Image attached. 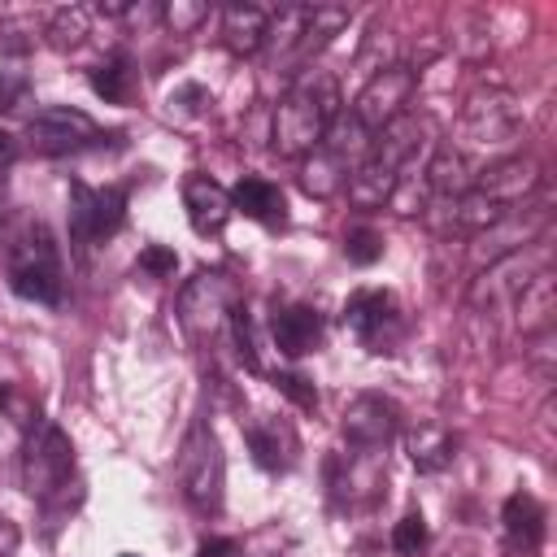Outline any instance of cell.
<instances>
[{"label":"cell","instance_id":"obj_1","mask_svg":"<svg viewBox=\"0 0 557 557\" xmlns=\"http://www.w3.org/2000/svg\"><path fill=\"white\" fill-rule=\"evenodd\" d=\"M339 83L326 70H300L292 78V87L283 91V100L274 104V122H270V148L278 157H309L326 131L339 117Z\"/></svg>","mask_w":557,"mask_h":557},{"label":"cell","instance_id":"obj_2","mask_svg":"<svg viewBox=\"0 0 557 557\" xmlns=\"http://www.w3.org/2000/svg\"><path fill=\"white\" fill-rule=\"evenodd\" d=\"M17 470H22V487L39 509H74L83 500V479H78V461H74V444L70 435L52 422V418H35L22 431V448H17Z\"/></svg>","mask_w":557,"mask_h":557},{"label":"cell","instance_id":"obj_3","mask_svg":"<svg viewBox=\"0 0 557 557\" xmlns=\"http://www.w3.org/2000/svg\"><path fill=\"white\" fill-rule=\"evenodd\" d=\"M422 144H431V139H426V122H422L413 109H409L405 117H396L392 126H383V131L374 135L366 161L352 170V178H348V187H344L348 200L361 205V209L387 205L392 191H396V183H400V174H405V165L422 152Z\"/></svg>","mask_w":557,"mask_h":557},{"label":"cell","instance_id":"obj_4","mask_svg":"<svg viewBox=\"0 0 557 557\" xmlns=\"http://www.w3.org/2000/svg\"><path fill=\"white\" fill-rule=\"evenodd\" d=\"M244 305V292L235 274L226 270H200L178 292V326L196 348H218V339L231 326V313Z\"/></svg>","mask_w":557,"mask_h":557},{"label":"cell","instance_id":"obj_5","mask_svg":"<svg viewBox=\"0 0 557 557\" xmlns=\"http://www.w3.org/2000/svg\"><path fill=\"white\" fill-rule=\"evenodd\" d=\"M9 287L22 300L35 305H61L65 296V265H61V244L44 222H30L13 248H9Z\"/></svg>","mask_w":557,"mask_h":557},{"label":"cell","instance_id":"obj_6","mask_svg":"<svg viewBox=\"0 0 557 557\" xmlns=\"http://www.w3.org/2000/svg\"><path fill=\"white\" fill-rule=\"evenodd\" d=\"M370 144H374V135L361 131L348 113L335 117V126L326 131V139H322L309 157H300V187H305L313 200H331L335 191L348 187V178H352V170L366 161Z\"/></svg>","mask_w":557,"mask_h":557},{"label":"cell","instance_id":"obj_7","mask_svg":"<svg viewBox=\"0 0 557 557\" xmlns=\"http://www.w3.org/2000/svg\"><path fill=\"white\" fill-rule=\"evenodd\" d=\"M178 487H183V500L200 513H218L222 509V496H226V453H222V440L218 431L196 418L178 444Z\"/></svg>","mask_w":557,"mask_h":557},{"label":"cell","instance_id":"obj_8","mask_svg":"<svg viewBox=\"0 0 557 557\" xmlns=\"http://www.w3.org/2000/svg\"><path fill=\"white\" fill-rule=\"evenodd\" d=\"M104 139H122V135L100 131L83 109H70V104H44L26 122V144L44 157H70V152H83V148H100Z\"/></svg>","mask_w":557,"mask_h":557},{"label":"cell","instance_id":"obj_9","mask_svg":"<svg viewBox=\"0 0 557 557\" xmlns=\"http://www.w3.org/2000/svg\"><path fill=\"white\" fill-rule=\"evenodd\" d=\"M413 96H418V74H413V65H383V70L370 74V83L361 87V96L348 104V117H352L361 131L379 135L383 126H392L396 117L409 113Z\"/></svg>","mask_w":557,"mask_h":557},{"label":"cell","instance_id":"obj_10","mask_svg":"<svg viewBox=\"0 0 557 557\" xmlns=\"http://www.w3.org/2000/svg\"><path fill=\"white\" fill-rule=\"evenodd\" d=\"M126 222V187H87L70 183V244L78 252L113 239Z\"/></svg>","mask_w":557,"mask_h":557},{"label":"cell","instance_id":"obj_11","mask_svg":"<svg viewBox=\"0 0 557 557\" xmlns=\"http://www.w3.org/2000/svg\"><path fill=\"white\" fill-rule=\"evenodd\" d=\"M344 326L352 331V339L370 352H396L400 335H405V313L396 305L392 292L383 287H357L344 305Z\"/></svg>","mask_w":557,"mask_h":557},{"label":"cell","instance_id":"obj_12","mask_svg":"<svg viewBox=\"0 0 557 557\" xmlns=\"http://www.w3.org/2000/svg\"><path fill=\"white\" fill-rule=\"evenodd\" d=\"M339 431L352 453H383L400 435V405L379 392H361L357 400H348Z\"/></svg>","mask_w":557,"mask_h":557},{"label":"cell","instance_id":"obj_13","mask_svg":"<svg viewBox=\"0 0 557 557\" xmlns=\"http://www.w3.org/2000/svg\"><path fill=\"white\" fill-rule=\"evenodd\" d=\"M183 209H187V222H191L196 235H218L226 226V218L235 213L231 209V191L205 170H191L183 178Z\"/></svg>","mask_w":557,"mask_h":557},{"label":"cell","instance_id":"obj_14","mask_svg":"<svg viewBox=\"0 0 557 557\" xmlns=\"http://www.w3.org/2000/svg\"><path fill=\"white\" fill-rule=\"evenodd\" d=\"M270 335H274V348L283 357H309L322 348L326 322L313 305H278L270 313Z\"/></svg>","mask_w":557,"mask_h":557},{"label":"cell","instance_id":"obj_15","mask_svg":"<svg viewBox=\"0 0 557 557\" xmlns=\"http://www.w3.org/2000/svg\"><path fill=\"white\" fill-rule=\"evenodd\" d=\"M244 440H248V453L252 461L265 470V474H283L292 470L300 444H296V431L283 422V418H252L244 426Z\"/></svg>","mask_w":557,"mask_h":557},{"label":"cell","instance_id":"obj_16","mask_svg":"<svg viewBox=\"0 0 557 557\" xmlns=\"http://www.w3.org/2000/svg\"><path fill=\"white\" fill-rule=\"evenodd\" d=\"M231 209L261 222V226H283L287 222V196L278 183L261 178V174H244L235 187H231Z\"/></svg>","mask_w":557,"mask_h":557},{"label":"cell","instance_id":"obj_17","mask_svg":"<svg viewBox=\"0 0 557 557\" xmlns=\"http://www.w3.org/2000/svg\"><path fill=\"white\" fill-rule=\"evenodd\" d=\"M509 309H513V322H518V331H522L527 339L548 335V331H553V313H557V296H553V270H548V265H544V270H535Z\"/></svg>","mask_w":557,"mask_h":557},{"label":"cell","instance_id":"obj_18","mask_svg":"<svg viewBox=\"0 0 557 557\" xmlns=\"http://www.w3.org/2000/svg\"><path fill=\"white\" fill-rule=\"evenodd\" d=\"M500 522H505V540H509L513 553L531 557L544 544V505L531 492H513L500 505Z\"/></svg>","mask_w":557,"mask_h":557},{"label":"cell","instance_id":"obj_19","mask_svg":"<svg viewBox=\"0 0 557 557\" xmlns=\"http://www.w3.org/2000/svg\"><path fill=\"white\" fill-rule=\"evenodd\" d=\"M405 453H409L413 470L440 474L457 457V435L448 426H440V422H418L413 431H405Z\"/></svg>","mask_w":557,"mask_h":557},{"label":"cell","instance_id":"obj_20","mask_svg":"<svg viewBox=\"0 0 557 557\" xmlns=\"http://www.w3.org/2000/svg\"><path fill=\"white\" fill-rule=\"evenodd\" d=\"M265 26H270V13L257 4H226L222 9V44L235 57H257L265 48Z\"/></svg>","mask_w":557,"mask_h":557},{"label":"cell","instance_id":"obj_21","mask_svg":"<svg viewBox=\"0 0 557 557\" xmlns=\"http://www.w3.org/2000/svg\"><path fill=\"white\" fill-rule=\"evenodd\" d=\"M91 91L104 96V100H113V104H126L131 91H135V65L122 52H113L109 61H100L91 70Z\"/></svg>","mask_w":557,"mask_h":557},{"label":"cell","instance_id":"obj_22","mask_svg":"<svg viewBox=\"0 0 557 557\" xmlns=\"http://www.w3.org/2000/svg\"><path fill=\"white\" fill-rule=\"evenodd\" d=\"M48 39H52L57 48H78V44L87 39V9H78V4L57 9V13L48 17Z\"/></svg>","mask_w":557,"mask_h":557},{"label":"cell","instance_id":"obj_23","mask_svg":"<svg viewBox=\"0 0 557 557\" xmlns=\"http://www.w3.org/2000/svg\"><path fill=\"white\" fill-rule=\"evenodd\" d=\"M344 257H348L352 265H374V261L383 257V235H379L374 226H352V231H344Z\"/></svg>","mask_w":557,"mask_h":557},{"label":"cell","instance_id":"obj_24","mask_svg":"<svg viewBox=\"0 0 557 557\" xmlns=\"http://www.w3.org/2000/svg\"><path fill=\"white\" fill-rule=\"evenodd\" d=\"M392 548H396L400 557H418V553L426 548V518H422L418 509H409V513L392 527Z\"/></svg>","mask_w":557,"mask_h":557},{"label":"cell","instance_id":"obj_25","mask_svg":"<svg viewBox=\"0 0 557 557\" xmlns=\"http://www.w3.org/2000/svg\"><path fill=\"white\" fill-rule=\"evenodd\" d=\"M161 17H165V26H170L174 35H191L200 22H209V9H205V4H183V0H174V4L161 9Z\"/></svg>","mask_w":557,"mask_h":557},{"label":"cell","instance_id":"obj_26","mask_svg":"<svg viewBox=\"0 0 557 557\" xmlns=\"http://www.w3.org/2000/svg\"><path fill=\"white\" fill-rule=\"evenodd\" d=\"M174 265H178V257H174V248H165V244H148V248L139 252V270H148L152 278H170Z\"/></svg>","mask_w":557,"mask_h":557},{"label":"cell","instance_id":"obj_27","mask_svg":"<svg viewBox=\"0 0 557 557\" xmlns=\"http://www.w3.org/2000/svg\"><path fill=\"white\" fill-rule=\"evenodd\" d=\"M274 387L287 392L300 409H318V387H313L305 374H274Z\"/></svg>","mask_w":557,"mask_h":557},{"label":"cell","instance_id":"obj_28","mask_svg":"<svg viewBox=\"0 0 557 557\" xmlns=\"http://www.w3.org/2000/svg\"><path fill=\"white\" fill-rule=\"evenodd\" d=\"M26 91H30V78H26L22 70H4V74H0V109H4V113L17 109V104L26 100Z\"/></svg>","mask_w":557,"mask_h":557},{"label":"cell","instance_id":"obj_29","mask_svg":"<svg viewBox=\"0 0 557 557\" xmlns=\"http://www.w3.org/2000/svg\"><path fill=\"white\" fill-rule=\"evenodd\" d=\"M196 557H239V544L231 535H213V540H200Z\"/></svg>","mask_w":557,"mask_h":557},{"label":"cell","instance_id":"obj_30","mask_svg":"<svg viewBox=\"0 0 557 557\" xmlns=\"http://www.w3.org/2000/svg\"><path fill=\"white\" fill-rule=\"evenodd\" d=\"M17 544H22V531L9 518H0V557H17Z\"/></svg>","mask_w":557,"mask_h":557},{"label":"cell","instance_id":"obj_31","mask_svg":"<svg viewBox=\"0 0 557 557\" xmlns=\"http://www.w3.org/2000/svg\"><path fill=\"white\" fill-rule=\"evenodd\" d=\"M17 161V139L9 131H0V170H9Z\"/></svg>","mask_w":557,"mask_h":557},{"label":"cell","instance_id":"obj_32","mask_svg":"<svg viewBox=\"0 0 557 557\" xmlns=\"http://www.w3.org/2000/svg\"><path fill=\"white\" fill-rule=\"evenodd\" d=\"M4 209H9V183H4V170H0V231H4Z\"/></svg>","mask_w":557,"mask_h":557},{"label":"cell","instance_id":"obj_33","mask_svg":"<svg viewBox=\"0 0 557 557\" xmlns=\"http://www.w3.org/2000/svg\"><path fill=\"white\" fill-rule=\"evenodd\" d=\"M122 557H139V553H122Z\"/></svg>","mask_w":557,"mask_h":557}]
</instances>
